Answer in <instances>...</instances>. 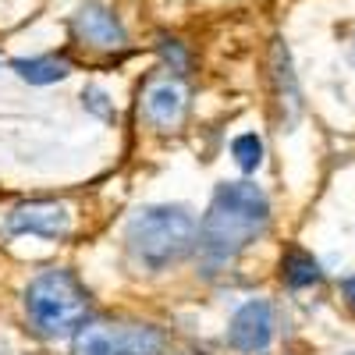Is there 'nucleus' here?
<instances>
[{"label":"nucleus","mask_w":355,"mask_h":355,"mask_svg":"<svg viewBox=\"0 0 355 355\" xmlns=\"http://www.w3.org/2000/svg\"><path fill=\"white\" fill-rule=\"evenodd\" d=\"M352 355H355V352H352Z\"/></svg>","instance_id":"obj_14"},{"label":"nucleus","mask_w":355,"mask_h":355,"mask_svg":"<svg viewBox=\"0 0 355 355\" xmlns=\"http://www.w3.org/2000/svg\"><path fill=\"white\" fill-rule=\"evenodd\" d=\"M231 153H234V164H239L242 171H256L263 164V139L256 132H245L231 142Z\"/></svg>","instance_id":"obj_11"},{"label":"nucleus","mask_w":355,"mask_h":355,"mask_svg":"<svg viewBox=\"0 0 355 355\" xmlns=\"http://www.w3.org/2000/svg\"><path fill=\"white\" fill-rule=\"evenodd\" d=\"M185 110H189V89L178 78L160 75V78H153L150 85H146L142 114H146V121L157 125L160 132H174L185 121Z\"/></svg>","instance_id":"obj_6"},{"label":"nucleus","mask_w":355,"mask_h":355,"mask_svg":"<svg viewBox=\"0 0 355 355\" xmlns=\"http://www.w3.org/2000/svg\"><path fill=\"white\" fill-rule=\"evenodd\" d=\"M281 274H284V281H288L291 288H309V284H316V281L323 277L320 263H316L309 252H302V249H288V252H284Z\"/></svg>","instance_id":"obj_10"},{"label":"nucleus","mask_w":355,"mask_h":355,"mask_svg":"<svg viewBox=\"0 0 355 355\" xmlns=\"http://www.w3.org/2000/svg\"><path fill=\"white\" fill-rule=\"evenodd\" d=\"M75 355H164V334L146 323H85L71 341Z\"/></svg>","instance_id":"obj_4"},{"label":"nucleus","mask_w":355,"mask_h":355,"mask_svg":"<svg viewBox=\"0 0 355 355\" xmlns=\"http://www.w3.org/2000/svg\"><path fill=\"white\" fill-rule=\"evenodd\" d=\"M274 341V309L266 299H252L245 302L239 313L231 316V327H227V345L239 348L245 355L266 352Z\"/></svg>","instance_id":"obj_7"},{"label":"nucleus","mask_w":355,"mask_h":355,"mask_svg":"<svg viewBox=\"0 0 355 355\" xmlns=\"http://www.w3.org/2000/svg\"><path fill=\"white\" fill-rule=\"evenodd\" d=\"M160 53H164V61L171 64V71H185L189 68V53H185V46L178 43V40L160 36Z\"/></svg>","instance_id":"obj_12"},{"label":"nucleus","mask_w":355,"mask_h":355,"mask_svg":"<svg viewBox=\"0 0 355 355\" xmlns=\"http://www.w3.org/2000/svg\"><path fill=\"white\" fill-rule=\"evenodd\" d=\"M71 28H75V36L93 50H121L128 43L121 18H117L107 4H100V0H85L71 18Z\"/></svg>","instance_id":"obj_8"},{"label":"nucleus","mask_w":355,"mask_h":355,"mask_svg":"<svg viewBox=\"0 0 355 355\" xmlns=\"http://www.w3.org/2000/svg\"><path fill=\"white\" fill-rule=\"evenodd\" d=\"M25 313L50 338L71 334L89 313V291L71 270H43L25 288Z\"/></svg>","instance_id":"obj_3"},{"label":"nucleus","mask_w":355,"mask_h":355,"mask_svg":"<svg viewBox=\"0 0 355 355\" xmlns=\"http://www.w3.org/2000/svg\"><path fill=\"white\" fill-rule=\"evenodd\" d=\"M25 82H33V85H50V82H61L71 68L68 61H61V57H28V61H15L11 64Z\"/></svg>","instance_id":"obj_9"},{"label":"nucleus","mask_w":355,"mask_h":355,"mask_svg":"<svg viewBox=\"0 0 355 355\" xmlns=\"http://www.w3.org/2000/svg\"><path fill=\"white\" fill-rule=\"evenodd\" d=\"M270 224V199L252 182H224L199 224V252L206 263H227L252 245Z\"/></svg>","instance_id":"obj_1"},{"label":"nucleus","mask_w":355,"mask_h":355,"mask_svg":"<svg viewBox=\"0 0 355 355\" xmlns=\"http://www.w3.org/2000/svg\"><path fill=\"white\" fill-rule=\"evenodd\" d=\"M11 234H40V239H68L71 234V206L64 202H21L8 214Z\"/></svg>","instance_id":"obj_5"},{"label":"nucleus","mask_w":355,"mask_h":355,"mask_svg":"<svg viewBox=\"0 0 355 355\" xmlns=\"http://www.w3.org/2000/svg\"><path fill=\"white\" fill-rule=\"evenodd\" d=\"M341 295H345L348 309L355 313V277H345V281H341Z\"/></svg>","instance_id":"obj_13"},{"label":"nucleus","mask_w":355,"mask_h":355,"mask_svg":"<svg viewBox=\"0 0 355 355\" xmlns=\"http://www.w3.org/2000/svg\"><path fill=\"white\" fill-rule=\"evenodd\" d=\"M192 245L196 220L185 206H146L128 224V249L150 270H164V266L185 259Z\"/></svg>","instance_id":"obj_2"}]
</instances>
